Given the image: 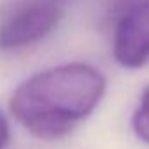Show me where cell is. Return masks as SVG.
Returning a JSON list of instances; mask_svg holds the SVG:
<instances>
[{
	"label": "cell",
	"mask_w": 149,
	"mask_h": 149,
	"mask_svg": "<svg viewBox=\"0 0 149 149\" xmlns=\"http://www.w3.org/2000/svg\"><path fill=\"white\" fill-rule=\"evenodd\" d=\"M105 76L88 63H65L40 70L13 93L14 119L40 140H60L72 133L102 102Z\"/></svg>",
	"instance_id": "6da1fadb"
},
{
	"label": "cell",
	"mask_w": 149,
	"mask_h": 149,
	"mask_svg": "<svg viewBox=\"0 0 149 149\" xmlns=\"http://www.w3.org/2000/svg\"><path fill=\"white\" fill-rule=\"evenodd\" d=\"M61 14V0H26L0 23V49L16 51L46 39Z\"/></svg>",
	"instance_id": "7a4b0ae2"
},
{
	"label": "cell",
	"mask_w": 149,
	"mask_h": 149,
	"mask_svg": "<svg viewBox=\"0 0 149 149\" xmlns=\"http://www.w3.org/2000/svg\"><path fill=\"white\" fill-rule=\"evenodd\" d=\"M112 54L125 68L149 65V0H119Z\"/></svg>",
	"instance_id": "3957f363"
},
{
	"label": "cell",
	"mask_w": 149,
	"mask_h": 149,
	"mask_svg": "<svg viewBox=\"0 0 149 149\" xmlns=\"http://www.w3.org/2000/svg\"><path fill=\"white\" fill-rule=\"evenodd\" d=\"M132 130L140 142L149 146V84L144 88L132 114Z\"/></svg>",
	"instance_id": "277c9868"
},
{
	"label": "cell",
	"mask_w": 149,
	"mask_h": 149,
	"mask_svg": "<svg viewBox=\"0 0 149 149\" xmlns=\"http://www.w3.org/2000/svg\"><path fill=\"white\" fill-rule=\"evenodd\" d=\"M11 140V126L7 118L0 112V149H4Z\"/></svg>",
	"instance_id": "5b68a950"
}]
</instances>
